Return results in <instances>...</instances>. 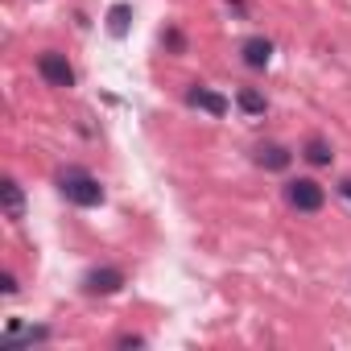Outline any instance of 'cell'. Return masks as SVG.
<instances>
[{"label": "cell", "instance_id": "6", "mask_svg": "<svg viewBox=\"0 0 351 351\" xmlns=\"http://www.w3.org/2000/svg\"><path fill=\"white\" fill-rule=\"evenodd\" d=\"M186 99H191V108H203V112H211V116H228V99L215 95V91H207V87H195Z\"/></svg>", "mask_w": 351, "mask_h": 351}, {"label": "cell", "instance_id": "3", "mask_svg": "<svg viewBox=\"0 0 351 351\" xmlns=\"http://www.w3.org/2000/svg\"><path fill=\"white\" fill-rule=\"evenodd\" d=\"M38 75H42L50 87H75V71H71L66 54H58V50H46V54L38 58Z\"/></svg>", "mask_w": 351, "mask_h": 351}, {"label": "cell", "instance_id": "8", "mask_svg": "<svg viewBox=\"0 0 351 351\" xmlns=\"http://www.w3.org/2000/svg\"><path fill=\"white\" fill-rule=\"evenodd\" d=\"M128 21H132V9L128 5H112L108 9V34L112 38H124L128 34Z\"/></svg>", "mask_w": 351, "mask_h": 351}, {"label": "cell", "instance_id": "10", "mask_svg": "<svg viewBox=\"0 0 351 351\" xmlns=\"http://www.w3.org/2000/svg\"><path fill=\"white\" fill-rule=\"evenodd\" d=\"M236 104H240L248 116H261V112H265V95H261V91H252V87H244V91L236 95Z\"/></svg>", "mask_w": 351, "mask_h": 351}, {"label": "cell", "instance_id": "11", "mask_svg": "<svg viewBox=\"0 0 351 351\" xmlns=\"http://www.w3.org/2000/svg\"><path fill=\"white\" fill-rule=\"evenodd\" d=\"M306 161H310V165H330V145L314 136V141L306 145Z\"/></svg>", "mask_w": 351, "mask_h": 351}, {"label": "cell", "instance_id": "1", "mask_svg": "<svg viewBox=\"0 0 351 351\" xmlns=\"http://www.w3.org/2000/svg\"><path fill=\"white\" fill-rule=\"evenodd\" d=\"M62 199L75 207H99L104 203V186L91 178L87 169H66L62 173Z\"/></svg>", "mask_w": 351, "mask_h": 351}, {"label": "cell", "instance_id": "2", "mask_svg": "<svg viewBox=\"0 0 351 351\" xmlns=\"http://www.w3.org/2000/svg\"><path fill=\"white\" fill-rule=\"evenodd\" d=\"M285 199H289V207H298V211H306V215L322 211V203H326V195H322V186H318L314 178H293V182L285 186Z\"/></svg>", "mask_w": 351, "mask_h": 351}, {"label": "cell", "instance_id": "5", "mask_svg": "<svg viewBox=\"0 0 351 351\" xmlns=\"http://www.w3.org/2000/svg\"><path fill=\"white\" fill-rule=\"evenodd\" d=\"M244 62H248L252 71H265V66L273 62V42H269V38H248V42H244Z\"/></svg>", "mask_w": 351, "mask_h": 351}, {"label": "cell", "instance_id": "4", "mask_svg": "<svg viewBox=\"0 0 351 351\" xmlns=\"http://www.w3.org/2000/svg\"><path fill=\"white\" fill-rule=\"evenodd\" d=\"M120 285H124V273L120 269H91L83 277V289L87 293H116Z\"/></svg>", "mask_w": 351, "mask_h": 351}, {"label": "cell", "instance_id": "9", "mask_svg": "<svg viewBox=\"0 0 351 351\" xmlns=\"http://www.w3.org/2000/svg\"><path fill=\"white\" fill-rule=\"evenodd\" d=\"M256 161H261L265 169H285V165H289V153H285L281 145H261V149H256Z\"/></svg>", "mask_w": 351, "mask_h": 351}, {"label": "cell", "instance_id": "7", "mask_svg": "<svg viewBox=\"0 0 351 351\" xmlns=\"http://www.w3.org/2000/svg\"><path fill=\"white\" fill-rule=\"evenodd\" d=\"M0 195H5V215H9V219H21V215H25V199H21V186H17L13 178L0 186Z\"/></svg>", "mask_w": 351, "mask_h": 351}, {"label": "cell", "instance_id": "12", "mask_svg": "<svg viewBox=\"0 0 351 351\" xmlns=\"http://www.w3.org/2000/svg\"><path fill=\"white\" fill-rule=\"evenodd\" d=\"M339 195H343V199L351 203V178H347V182H339Z\"/></svg>", "mask_w": 351, "mask_h": 351}]
</instances>
